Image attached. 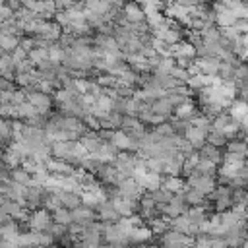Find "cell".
Segmentation results:
<instances>
[{
	"instance_id": "1",
	"label": "cell",
	"mask_w": 248,
	"mask_h": 248,
	"mask_svg": "<svg viewBox=\"0 0 248 248\" xmlns=\"http://www.w3.org/2000/svg\"><path fill=\"white\" fill-rule=\"evenodd\" d=\"M159 246L161 248H186V246L194 248V236H188V234L169 229L159 236Z\"/></svg>"
},
{
	"instance_id": "2",
	"label": "cell",
	"mask_w": 248,
	"mask_h": 248,
	"mask_svg": "<svg viewBox=\"0 0 248 248\" xmlns=\"http://www.w3.org/2000/svg\"><path fill=\"white\" fill-rule=\"evenodd\" d=\"M184 182H186L188 188L198 190V192H202L203 196H209V194L217 188V178H215V176H205V174H196V172L188 174Z\"/></svg>"
},
{
	"instance_id": "3",
	"label": "cell",
	"mask_w": 248,
	"mask_h": 248,
	"mask_svg": "<svg viewBox=\"0 0 248 248\" xmlns=\"http://www.w3.org/2000/svg\"><path fill=\"white\" fill-rule=\"evenodd\" d=\"M157 209H159L161 215H165V217H169V219H174V217H178V215H184V213L188 211V203H186V200H184V192L174 194L172 200H170L167 205H161V207H157Z\"/></svg>"
},
{
	"instance_id": "4",
	"label": "cell",
	"mask_w": 248,
	"mask_h": 248,
	"mask_svg": "<svg viewBox=\"0 0 248 248\" xmlns=\"http://www.w3.org/2000/svg\"><path fill=\"white\" fill-rule=\"evenodd\" d=\"M50 225H52V213L46 211L45 207H39L29 213V219H27L29 231H46Z\"/></svg>"
},
{
	"instance_id": "5",
	"label": "cell",
	"mask_w": 248,
	"mask_h": 248,
	"mask_svg": "<svg viewBox=\"0 0 248 248\" xmlns=\"http://www.w3.org/2000/svg\"><path fill=\"white\" fill-rule=\"evenodd\" d=\"M27 103H31L39 114H45L48 116L50 114V107H52V97L48 93H43V91H27Z\"/></svg>"
},
{
	"instance_id": "6",
	"label": "cell",
	"mask_w": 248,
	"mask_h": 248,
	"mask_svg": "<svg viewBox=\"0 0 248 248\" xmlns=\"http://www.w3.org/2000/svg\"><path fill=\"white\" fill-rule=\"evenodd\" d=\"M95 176L99 178V182H101L103 186H116L120 180H124V178L118 174V170L114 169L112 163H105V165H101V169L97 170Z\"/></svg>"
},
{
	"instance_id": "7",
	"label": "cell",
	"mask_w": 248,
	"mask_h": 248,
	"mask_svg": "<svg viewBox=\"0 0 248 248\" xmlns=\"http://www.w3.org/2000/svg\"><path fill=\"white\" fill-rule=\"evenodd\" d=\"M194 66L198 68V72H200V74L217 78V72H219L221 60H219V58H213V56H202V58H198V56H196Z\"/></svg>"
},
{
	"instance_id": "8",
	"label": "cell",
	"mask_w": 248,
	"mask_h": 248,
	"mask_svg": "<svg viewBox=\"0 0 248 248\" xmlns=\"http://www.w3.org/2000/svg\"><path fill=\"white\" fill-rule=\"evenodd\" d=\"M95 215H97V221H103V223H116L120 219V213L114 209V205H112L110 200L101 202L95 207Z\"/></svg>"
},
{
	"instance_id": "9",
	"label": "cell",
	"mask_w": 248,
	"mask_h": 248,
	"mask_svg": "<svg viewBox=\"0 0 248 248\" xmlns=\"http://www.w3.org/2000/svg\"><path fill=\"white\" fill-rule=\"evenodd\" d=\"M118 196L120 198H130V200H140V196L143 194V190L138 186V182L134 178H124L116 184Z\"/></svg>"
},
{
	"instance_id": "10",
	"label": "cell",
	"mask_w": 248,
	"mask_h": 248,
	"mask_svg": "<svg viewBox=\"0 0 248 248\" xmlns=\"http://www.w3.org/2000/svg\"><path fill=\"white\" fill-rule=\"evenodd\" d=\"M200 114V107L194 99H186L182 105H178L174 108V118H180V120H194L196 116Z\"/></svg>"
},
{
	"instance_id": "11",
	"label": "cell",
	"mask_w": 248,
	"mask_h": 248,
	"mask_svg": "<svg viewBox=\"0 0 248 248\" xmlns=\"http://www.w3.org/2000/svg\"><path fill=\"white\" fill-rule=\"evenodd\" d=\"M110 202H112L114 209L120 213V217H130V215L138 213V209H140L138 200H130V198H120L118 196V198H112Z\"/></svg>"
},
{
	"instance_id": "12",
	"label": "cell",
	"mask_w": 248,
	"mask_h": 248,
	"mask_svg": "<svg viewBox=\"0 0 248 248\" xmlns=\"http://www.w3.org/2000/svg\"><path fill=\"white\" fill-rule=\"evenodd\" d=\"M72 219L79 227H89L91 223L97 221V215H95V209H91L87 205H79V207L72 209Z\"/></svg>"
},
{
	"instance_id": "13",
	"label": "cell",
	"mask_w": 248,
	"mask_h": 248,
	"mask_svg": "<svg viewBox=\"0 0 248 248\" xmlns=\"http://www.w3.org/2000/svg\"><path fill=\"white\" fill-rule=\"evenodd\" d=\"M122 12H124V17H126V23H128V25H132V23H140V21L145 19V12L141 10V6H140L138 2L128 0V2L124 4Z\"/></svg>"
},
{
	"instance_id": "14",
	"label": "cell",
	"mask_w": 248,
	"mask_h": 248,
	"mask_svg": "<svg viewBox=\"0 0 248 248\" xmlns=\"http://www.w3.org/2000/svg\"><path fill=\"white\" fill-rule=\"evenodd\" d=\"M170 229H172V231H178V232H182V234H188V236H196V234L200 232L198 227L192 225L186 215H178V217L170 219Z\"/></svg>"
},
{
	"instance_id": "15",
	"label": "cell",
	"mask_w": 248,
	"mask_h": 248,
	"mask_svg": "<svg viewBox=\"0 0 248 248\" xmlns=\"http://www.w3.org/2000/svg\"><path fill=\"white\" fill-rule=\"evenodd\" d=\"M151 112H155V114H159V116L170 120V116L174 114V105L163 95V97H159V99H155V101L151 103Z\"/></svg>"
},
{
	"instance_id": "16",
	"label": "cell",
	"mask_w": 248,
	"mask_h": 248,
	"mask_svg": "<svg viewBox=\"0 0 248 248\" xmlns=\"http://www.w3.org/2000/svg\"><path fill=\"white\" fill-rule=\"evenodd\" d=\"M198 157L200 159H205V161H211V163H215L217 167L221 165V159H223V151L219 149V147H215V145H211V143H203L200 149H198Z\"/></svg>"
},
{
	"instance_id": "17",
	"label": "cell",
	"mask_w": 248,
	"mask_h": 248,
	"mask_svg": "<svg viewBox=\"0 0 248 248\" xmlns=\"http://www.w3.org/2000/svg\"><path fill=\"white\" fill-rule=\"evenodd\" d=\"M81 145H83V149L91 155V153H95L99 147H101V138H99V134H97V130H89V132H85L79 140H78Z\"/></svg>"
},
{
	"instance_id": "18",
	"label": "cell",
	"mask_w": 248,
	"mask_h": 248,
	"mask_svg": "<svg viewBox=\"0 0 248 248\" xmlns=\"http://www.w3.org/2000/svg\"><path fill=\"white\" fill-rule=\"evenodd\" d=\"M225 151L227 153H232L240 159H248V143L242 140V138H234V140H229L227 145H225Z\"/></svg>"
},
{
	"instance_id": "19",
	"label": "cell",
	"mask_w": 248,
	"mask_h": 248,
	"mask_svg": "<svg viewBox=\"0 0 248 248\" xmlns=\"http://www.w3.org/2000/svg\"><path fill=\"white\" fill-rule=\"evenodd\" d=\"M186 217H188V221L192 223V225H196V227H200L203 221H207L209 219V215H213V213H209L203 205H196V207H188V211L184 213Z\"/></svg>"
},
{
	"instance_id": "20",
	"label": "cell",
	"mask_w": 248,
	"mask_h": 248,
	"mask_svg": "<svg viewBox=\"0 0 248 248\" xmlns=\"http://www.w3.org/2000/svg\"><path fill=\"white\" fill-rule=\"evenodd\" d=\"M151 238H153V234H151L149 227H147V225H141V227H134V229L130 231V234H128V244H141V242H147V240H151Z\"/></svg>"
},
{
	"instance_id": "21",
	"label": "cell",
	"mask_w": 248,
	"mask_h": 248,
	"mask_svg": "<svg viewBox=\"0 0 248 248\" xmlns=\"http://www.w3.org/2000/svg\"><path fill=\"white\" fill-rule=\"evenodd\" d=\"M205 136H207V132H205V130L192 126V128L188 130V134H186V140H188V143L192 145V149H194V151H198V149L205 143Z\"/></svg>"
},
{
	"instance_id": "22",
	"label": "cell",
	"mask_w": 248,
	"mask_h": 248,
	"mask_svg": "<svg viewBox=\"0 0 248 248\" xmlns=\"http://www.w3.org/2000/svg\"><path fill=\"white\" fill-rule=\"evenodd\" d=\"M184 180L180 176H163L161 178V188L172 192V194H178V192H184Z\"/></svg>"
},
{
	"instance_id": "23",
	"label": "cell",
	"mask_w": 248,
	"mask_h": 248,
	"mask_svg": "<svg viewBox=\"0 0 248 248\" xmlns=\"http://www.w3.org/2000/svg\"><path fill=\"white\" fill-rule=\"evenodd\" d=\"M17 244L21 248H37L39 246V231H25L17 234Z\"/></svg>"
},
{
	"instance_id": "24",
	"label": "cell",
	"mask_w": 248,
	"mask_h": 248,
	"mask_svg": "<svg viewBox=\"0 0 248 248\" xmlns=\"http://www.w3.org/2000/svg\"><path fill=\"white\" fill-rule=\"evenodd\" d=\"M58 196H60V203H62V207H66V209H70V211L81 205V196L76 194V192H60Z\"/></svg>"
},
{
	"instance_id": "25",
	"label": "cell",
	"mask_w": 248,
	"mask_h": 248,
	"mask_svg": "<svg viewBox=\"0 0 248 248\" xmlns=\"http://www.w3.org/2000/svg\"><path fill=\"white\" fill-rule=\"evenodd\" d=\"M17 234H19V225H17V221L10 219L8 223L0 225V238H8V240H17Z\"/></svg>"
},
{
	"instance_id": "26",
	"label": "cell",
	"mask_w": 248,
	"mask_h": 248,
	"mask_svg": "<svg viewBox=\"0 0 248 248\" xmlns=\"http://www.w3.org/2000/svg\"><path fill=\"white\" fill-rule=\"evenodd\" d=\"M196 174H205V176H217V165L211 163V161H205V159H198L194 170Z\"/></svg>"
},
{
	"instance_id": "27",
	"label": "cell",
	"mask_w": 248,
	"mask_h": 248,
	"mask_svg": "<svg viewBox=\"0 0 248 248\" xmlns=\"http://www.w3.org/2000/svg\"><path fill=\"white\" fill-rule=\"evenodd\" d=\"M227 112L232 116V118H236V120H242L246 114H248V107L240 101V99H234V101H231V105L227 107Z\"/></svg>"
},
{
	"instance_id": "28",
	"label": "cell",
	"mask_w": 248,
	"mask_h": 248,
	"mask_svg": "<svg viewBox=\"0 0 248 248\" xmlns=\"http://www.w3.org/2000/svg\"><path fill=\"white\" fill-rule=\"evenodd\" d=\"M234 21H236V17H234V14H232L231 10H219L217 16H215V25H217L219 29H223V27H232Z\"/></svg>"
},
{
	"instance_id": "29",
	"label": "cell",
	"mask_w": 248,
	"mask_h": 248,
	"mask_svg": "<svg viewBox=\"0 0 248 248\" xmlns=\"http://www.w3.org/2000/svg\"><path fill=\"white\" fill-rule=\"evenodd\" d=\"M205 141L207 143H211V145H215V147H219V149H225V145H227V136L223 134V132H219V130H209L207 132V136H205Z\"/></svg>"
},
{
	"instance_id": "30",
	"label": "cell",
	"mask_w": 248,
	"mask_h": 248,
	"mask_svg": "<svg viewBox=\"0 0 248 248\" xmlns=\"http://www.w3.org/2000/svg\"><path fill=\"white\" fill-rule=\"evenodd\" d=\"M10 178L12 182L16 184H21V186H27L31 182V174L23 169V167H16V169H10Z\"/></svg>"
},
{
	"instance_id": "31",
	"label": "cell",
	"mask_w": 248,
	"mask_h": 248,
	"mask_svg": "<svg viewBox=\"0 0 248 248\" xmlns=\"http://www.w3.org/2000/svg\"><path fill=\"white\" fill-rule=\"evenodd\" d=\"M184 200L188 203V207H196V205H203L205 203V196L198 190H192V188H186L184 190Z\"/></svg>"
},
{
	"instance_id": "32",
	"label": "cell",
	"mask_w": 248,
	"mask_h": 248,
	"mask_svg": "<svg viewBox=\"0 0 248 248\" xmlns=\"http://www.w3.org/2000/svg\"><path fill=\"white\" fill-rule=\"evenodd\" d=\"M52 221L58 223V225L70 227V225L74 223V219H72V211L66 209V207H58L56 211H52Z\"/></svg>"
},
{
	"instance_id": "33",
	"label": "cell",
	"mask_w": 248,
	"mask_h": 248,
	"mask_svg": "<svg viewBox=\"0 0 248 248\" xmlns=\"http://www.w3.org/2000/svg\"><path fill=\"white\" fill-rule=\"evenodd\" d=\"M172 192H169V190H165V188H157V190H153L151 192V198H153V202H155V205L157 207H161V205H167L170 200H172Z\"/></svg>"
},
{
	"instance_id": "34",
	"label": "cell",
	"mask_w": 248,
	"mask_h": 248,
	"mask_svg": "<svg viewBox=\"0 0 248 248\" xmlns=\"http://www.w3.org/2000/svg\"><path fill=\"white\" fill-rule=\"evenodd\" d=\"M231 202H232V207L246 205L248 203V190L246 188H231Z\"/></svg>"
},
{
	"instance_id": "35",
	"label": "cell",
	"mask_w": 248,
	"mask_h": 248,
	"mask_svg": "<svg viewBox=\"0 0 248 248\" xmlns=\"http://www.w3.org/2000/svg\"><path fill=\"white\" fill-rule=\"evenodd\" d=\"M170 124H172V132L176 136H180V138H186L188 130L192 128V122L190 120H180V118H172Z\"/></svg>"
},
{
	"instance_id": "36",
	"label": "cell",
	"mask_w": 248,
	"mask_h": 248,
	"mask_svg": "<svg viewBox=\"0 0 248 248\" xmlns=\"http://www.w3.org/2000/svg\"><path fill=\"white\" fill-rule=\"evenodd\" d=\"M62 58H64V48L58 43H52L48 46V60L54 64H62Z\"/></svg>"
},
{
	"instance_id": "37",
	"label": "cell",
	"mask_w": 248,
	"mask_h": 248,
	"mask_svg": "<svg viewBox=\"0 0 248 248\" xmlns=\"http://www.w3.org/2000/svg\"><path fill=\"white\" fill-rule=\"evenodd\" d=\"M232 29H234L238 35H248V17H238V19L232 23Z\"/></svg>"
},
{
	"instance_id": "38",
	"label": "cell",
	"mask_w": 248,
	"mask_h": 248,
	"mask_svg": "<svg viewBox=\"0 0 248 248\" xmlns=\"http://www.w3.org/2000/svg\"><path fill=\"white\" fill-rule=\"evenodd\" d=\"M52 2H54L56 12H66V10H70L78 4V0H52Z\"/></svg>"
},
{
	"instance_id": "39",
	"label": "cell",
	"mask_w": 248,
	"mask_h": 248,
	"mask_svg": "<svg viewBox=\"0 0 248 248\" xmlns=\"http://www.w3.org/2000/svg\"><path fill=\"white\" fill-rule=\"evenodd\" d=\"M0 248H21L17 244V240H8V238H0Z\"/></svg>"
},
{
	"instance_id": "40",
	"label": "cell",
	"mask_w": 248,
	"mask_h": 248,
	"mask_svg": "<svg viewBox=\"0 0 248 248\" xmlns=\"http://www.w3.org/2000/svg\"><path fill=\"white\" fill-rule=\"evenodd\" d=\"M238 248H248V236H246V238H244V242H242V244H240V246H238Z\"/></svg>"
},
{
	"instance_id": "41",
	"label": "cell",
	"mask_w": 248,
	"mask_h": 248,
	"mask_svg": "<svg viewBox=\"0 0 248 248\" xmlns=\"http://www.w3.org/2000/svg\"><path fill=\"white\" fill-rule=\"evenodd\" d=\"M246 190H248V188H246Z\"/></svg>"
}]
</instances>
